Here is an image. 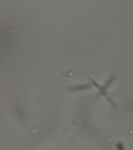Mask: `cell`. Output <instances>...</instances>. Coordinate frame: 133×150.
I'll use <instances>...</instances> for the list:
<instances>
[{
    "instance_id": "1",
    "label": "cell",
    "mask_w": 133,
    "mask_h": 150,
    "mask_svg": "<svg viewBox=\"0 0 133 150\" xmlns=\"http://www.w3.org/2000/svg\"><path fill=\"white\" fill-rule=\"evenodd\" d=\"M88 89H91L90 83H82V85H76V86L69 87L68 90L69 91H83V90H88Z\"/></svg>"
}]
</instances>
